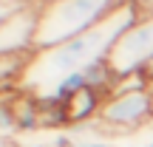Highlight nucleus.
<instances>
[{
  "mask_svg": "<svg viewBox=\"0 0 153 147\" xmlns=\"http://www.w3.org/2000/svg\"><path fill=\"white\" fill-rule=\"evenodd\" d=\"M133 23H136V9L128 0L116 11H111L99 26L88 28L85 34L71 37L65 43L54 45V48L34 51L28 65H26V71L20 76V82H17V91L31 93L37 99L45 91H51L60 79H65V76H71L76 71H85V68L108 60V51L114 48V43Z\"/></svg>",
  "mask_w": 153,
  "mask_h": 147,
  "instance_id": "nucleus-1",
  "label": "nucleus"
},
{
  "mask_svg": "<svg viewBox=\"0 0 153 147\" xmlns=\"http://www.w3.org/2000/svg\"><path fill=\"white\" fill-rule=\"evenodd\" d=\"M128 0H51L40 3V23L34 34V51L54 48L71 37H79L88 28L99 26L111 11Z\"/></svg>",
  "mask_w": 153,
  "mask_h": 147,
  "instance_id": "nucleus-2",
  "label": "nucleus"
},
{
  "mask_svg": "<svg viewBox=\"0 0 153 147\" xmlns=\"http://www.w3.org/2000/svg\"><path fill=\"white\" fill-rule=\"evenodd\" d=\"M108 68L116 79L153 68V17L136 20L108 51Z\"/></svg>",
  "mask_w": 153,
  "mask_h": 147,
  "instance_id": "nucleus-3",
  "label": "nucleus"
},
{
  "mask_svg": "<svg viewBox=\"0 0 153 147\" xmlns=\"http://www.w3.org/2000/svg\"><path fill=\"white\" fill-rule=\"evenodd\" d=\"M153 119V91H131L114 93L105 99L97 116V125L108 130H136Z\"/></svg>",
  "mask_w": 153,
  "mask_h": 147,
  "instance_id": "nucleus-4",
  "label": "nucleus"
},
{
  "mask_svg": "<svg viewBox=\"0 0 153 147\" xmlns=\"http://www.w3.org/2000/svg\"><path fill=\"white\" fill-rule=\"evenodd\" d=\"M40 23V3H20L0 23V57L34 54V34Z\"/></svg>",
  "mask_w": 153,
  "mask_h": 147,
  "instance_id": "nucleus-5",
  "label": "nucleus"
},
{
  "mask_svg": "<svg viewBox=\"0 0 153 147\" xmlns=\"http://www.w3.org/2000/svg\"><path fill=\"white\" fill-rule=\"evenodd\" d=\"M108 93L97 91V88H82L79 93H74L65 102V113H68V125H85L88 119H97L102 110Z\"/></svg>",
  "mask_w": 153,
  "mask_h": 147,
  "instance_id": "nucleus-6",
  "label": "nucleus"
},
{
  "mask_svg": "<svg viewBox=\"0 0 153 147\" xmlns=\"http://www.w3.org/2000/svg\"><path fill=\"white\" fill-rule=\"evenodd\" d=\"M31 54H3L0 57V88L3 85H17L23 71H26Z\"/></svg>",
  "mask_w": 153,
  "mask_h": 147,
  "instance_id": "nucleus-7",
  "label": "nucleus"
},
{
  "mask_svg": "<svg viewBox=\"0 0 153 147\" xmlns=\"http://www.w3.org/2000/svg\"><path fill=\"white\" fill-rule=\"evenodd\" d=\"M0 130H17V113L11 102H0Z\"/></svg>",
  "mask_w": 153,
  "mask_h": 147,
  "instance_id": "nucleus-8",
  "label": "nucleus"
},
{
  "mask_svg": "<svg viewBox=\"0 0 153 147\" xmlns=\"http://www.w3.org/2000/svg\"><path fill=\"white\" fill-rule=\"evenodd\" d=\"M136 9V20H148L153 17V0H131Z\"/></svg>",
  "mask_w": 153,
  "mask_h": 147,
  "instance_id": "nucleus-9",
  "label": "nucleus"
},
{
  "mask_svg": "<svg viewBox=\"0 0 153 147\" xmlns=\"http://www.w3.org/2000/svg\"><path fill=\"white\" fill-rule=\"evenodd\" d=\"M17 6H20V3H14V0H0V23H3L6 17L17 9Z\"/></svg>",
  "mask_w": 153,
  "mask_h": 147,
  "instance_id": "nucleus-10",
  "label": "nucleus"
},
{
  "mask_svg": "<svg viewBox=\"0 0 153 147\" xmlns=\"http://www.w3.org/2000/svg\"><path fill=\"white\" fill-rule=\"evenodd\" d=\"M14 3H37V0H14Z\"/></svg>",
  "mask_w": 153,
  "mask_h": 147,
  "instance_id": "nucleus-11",
  "label": "nucleus"
},
{
  "mask_svg": "<svg viewBox=\"0 0 153 147\" xmlns=\"http://www.w3.org/2000/svg\"><path fill=\"white\" fill-rule=\"evenodd\" d=\"M37 3H51V0H37Z\"/></svg>",
  "mask_w": 153,
  "mask_h": 147,
  "instance_id": "nucleus-12",
  "label": "nucleus"
},
{
  "mask_svg": "<svg viewBox=\"0 0 153 147\" xmlns=\"http://www.w3.org/2000/svg\"><path fill=\"white\" fill-rule=\"evenodd\" d=\"M31 147H45V144H31Z\"/></svg>",
  "mask_w": 153,
  "mask_h": 147,
  "instance_id": "nucleus-13",
  "label": "nucleus"
},
{
  "mask_svg": "<svg viewBox=\"0 0 153 147\" xmlns=\"http://www.w3.org/2000/svg\"><path fill=\"white\" fill-rule=\"evenodd\" d=\"M145 147H153V142H150V144H145Z\"/></svg>",
  "mask_w": 153,
  "mask_h": 147,
  "instance_id": "nucleus-14",
  "label": "nucleus"
}]
</instances>
